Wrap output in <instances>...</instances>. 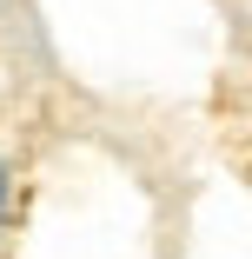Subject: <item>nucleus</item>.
Returning a JSON list of instances; mask_svg holds the SVG:
<instances>
[{
  "instance_id": "nucleus-1",
  "label": "nucleus",
  "mask_w": 252,
  "mask_h": 259,
  "mask_svg": "<svg viewBox=\"0 0 252 259\" xmlns=\"http://www.w3.org/2000/svg\"><path fill=\"white\" fill-rule=\"evenodd\" d=\"M7 206H14V180H7V160H0V233H7Z\"/></svg>"
}]
</instances>
